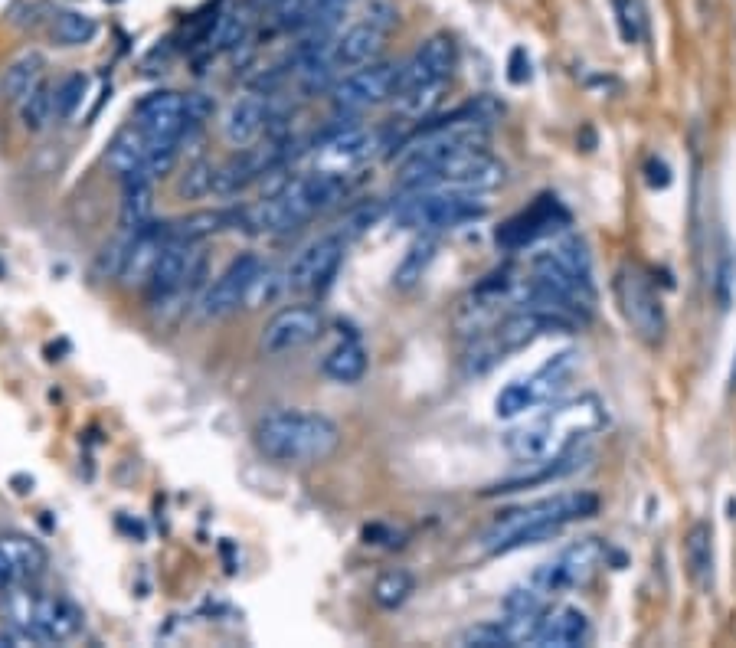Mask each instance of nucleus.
<instances>
[{"mask_svg":"<svg viewBox=\"0 0 736 648\" xmlns=\"http://www.w3.org/2000/svg\"><path fill=\"white\" fill-rule=\"evenodd\" d=\"M589 459V449L579 446V449H570L557 455V459H547V462H524L527 468L524 472H511L508 478H501V482H494L485 488V495H511V491H524V488H534V485H547V482H557V478H566L573 475L576 468H583Z\"/></svg>","mask_w":736,"mask_h":648,"instance_id":"22","label":"nucleus"},{"mask_svg":"<svg viewBox=\"0 0 736 648\" xmlns=\"http://www.w3.org/2000/svg\"><path fill=\"white\" fill-rule=\"evenodd\" d=\"M167 239H171V220L167 223H148L135 230L131 236V246H128V256H125V266H122V285L125 288H144L151 279L154 266H158L161 252L167 246Z\"/></svg>","mask_w":736,"mask_h":648,"instance_id":"21","label":"nucleus"},{"mask_svg":"<svg viewBox=\"0 0 736 648\" xmlns=\"http://www.w3.org/2000/svg\"><path fill=\"white\" fill-rule=\"evenodd\" d=\"M95 36H99V23L82 10H59L53 17V40L59 46H86Z\"/></svg>","mask_w":736,"mask_h":648,"instance_id":"32","label":"nucleus"},{"mask_svg":"<svg viewBox=\"0 0 736 648\" xmlns=\"http://www.w3.org/2000/svg\"><path fill=\"white\" fill-rule=\"evenodd\" d=\"M272 105H269V95L265 92H249V95H239V99L229 102V108L223 112V138L229 148H249V144H256L265 131L272 128Z\"/></svg>","mask_w":736,"mask_h":648,"instance_id":"20","label":"nucleus"},{"mask_svg":"<svg viewBox=\"0 0 736 648\" xmlns=\"http://www.w3.org/2000/svg\"><path fill=\"white\" fill-rule=\"evenodd\" d=\"M252 442L265 462L282 468H308L328 462L341 449V426L315 410H272L252 426Z\"/></svg>","mask_w":736,"mask_h":648,"instance_id":"1","label":"nucleus"},{"mask_svg":"<svg viewBox=\"0 0 736 648\" xmlns=\"http://www.w3.org/2000/svg\"><path fill=\"white\" fill-rule=\"evenodd\" d=\"M262 256L256 252H243V256H236L229 266L216 275L213 285L207 292L200 295L197 302V311L203 321H220L226 315H233V311L246 308V298H249V288L256 282V275L262 272Z\"/></svg>","mask_w":736,"mask_h":648,"instance_id":"14","label":"nucleus"},{"mask_svg":"<svg viewBox=\"0 0 736 648\" xmlns=\"http://www.w3.org/2000/svg\"><path fill=\"white\" fill-rule=\"evenodd\" d=\"M324 328V318L315 305H288L282 311L262 324L259 334V351L265 357H282L308 347L311 341H318V334Z\"/></svg>","mask_w":736,"mask_h":648,"instance_id":"15","label":"nucleus"},{"mask_svg":"<svg viewBox=\"0 0 736 648\" xmlns=\"http://www.w3.org/2000/svg\"><path fill=\"white\" fill-rule=\"evenodd\" d=\"M596 511H599V498L593 491H566V495H557V498H544V501L524 504V508H511V511L498 514V521H494L485 531V537H481V547L498 557L504 540L514 537L517 531H524V527H534V524L566 527L573 521L593 518Z\"/></svg>","mask_w":736,"mask_h":648,"instance_id":"7","label":"nucleus"},{"mask_svg":"<svg viewBox=\"0 0 736 648\" xmlns=\"http://www.w3.org/2000/svg\"><path fill=\"white\" fill-rule=\"evenodd\" d=\"M383 40H386V30L380 23H354L351 30H344L341 36H334L331 40V63L337 72L344 69H360L367 63H377V56L383 53Z\"/></svg>","mask_w":736,"mask_h":648,"instance_id":"23","label":"nucleus"},{"mask_svg":"<svg viewBox=\"0 0 736 648\" xmlns=\"http://www.w3.org/2000/svg\"><path fill=\"white\" fill-rule=\"evenodd\" d=\"M612 292L625 324L632 328V334L645 344H661L668 331V318H665V305H661V295L655 292L651 279L635 266V262H622L612 275Z\"/></svg>","mask_w":736,"mask_h":648,"instance_id":"8","label":"nucleus"},{"mask_svg":"<svg viewBox=\"0 0 736 648\" xmlns=\"http://www.w3.org/2000/svg\"><path fill=\"white\" fill-rule=\"evenodd\" d=\"M494 115H498V105L485 99L472 108L455 112L452 118H442V122L419 128L416 135L406 138L400 144V151H396V161H400V187H406L409 180L419 177L422 171H429V167H436L439 161L452 158V154L488 148Z\"/></svg>","mask_w":736,"mask_h":648,"instance_id":"3","label":"nucleus"},{"mask_svg":"<svg viewBox=\"0 0 736 648\" xmlns=\"http://www.w3.org/2000/svg\"><path fill=\"white\" fill-rule=\"evenodd\" d=\"M50 567V554L30 534H0V599L23 583H33Z\"/></svg>","mask_w":736,"mask_h":648,"instance_id":"19","label":"nucleus"},{"mask_svg":"<svg viewBox=\"0 0 736 648\" xmlns=\"http://www.w3.org/2000/svg\"><path fill=\"white\" fill-rule=\"evenodd\" d=\"M344 252H347V239L341 233H328L315 239V243H308L292 259V266L285 269L288 292H311V295L328 292L337 272H341Z\"/></svg>","mask_w":736,"mask_h":648,"instance_id":"12","label":"nucleus"},{"mask_svg":"<svg viewBox=\"0 0 736 648\" xmlns=\"http://www.w3.org/2000/svg\"><path fill=\"white\" fill-rule=\"evenodd\" d=\"M216 171H220V167L213 161H193L184 171V177H180L177 194L187 200H203V197L216 194Z\"/></svg>","mask_w":736,"mask_h":648,"instance_id":"37","label":"nucleus"},{"mask_svg":"<svg viewBox=\"0 0 736 648\" xmlns=\"http://www.w3.org/2000/svg\"><path fill=\"white\" fill-rule=\"evenodd\" d=\"M154 220V180L135 171L122 177V230H141Z\"/></svg>","mask_w":736,"mask_h":648,"instance_id":"27","label":"nucleus"},{"mask_svg":"<svg viewBox=\"0 0 736 648\" xmlns=\"http://www.w3.org/2000/svg\"><path fill=\"white\" fill-rule=\"evenodd\" d=\"M606 544H602L599 537H583V540H573L570 547H563L557 557L540 563L530 576V586L540 593V596H560V593H570V590H579V586H586L593 576L602 570V563H606Z\"/></svg>","mask_w":736,"mask_h":648,"instance_id":"10","label":"nucleus"},{"mask_svg":"<svg viewBox=\"0 0 736 648\" xmlns=\"http://www.w3.org/2000/svg\"><path fill=\"white\" fill-rule=\"evenodd\" d=\"M485 213L488 203H481L478 194H465V190H406V197L393 210V223L396 230L442 233L481 220Z\"/></svg>","mask_w":736,"mask_h":648,"instance_id":"6","label":"nucleus"},{"mask_svg":"<svg viewBox=\"0 0 736 648\" xmlns=\"http://www.w3.org/2000/svg\"><path fill=\"white\" fill-rule=\"evenodd\" d=\"M383 148V135L367 125H344L331 138L318 144V171L347 174L354 167L367 164Z\"/></svg>","mask_w":736,"mask_h":648,"instance_id":"18","label":"nucleus"},{"mask_svg":"<svg viewBox=\"0 0 736 648\" xmlns=\"http://www.w3.org/2000/svg\"><path fill=\"white\" fill-rule=\"evenodd\" d=\"M530 79V59L524 50L511 53V82H527Z\"/></svg>","mask_w":736,"mask_h":648,"instance_id":"43","label":"nucleus"},{"mask_svg":"<svg viewBox=\"0 0 736 648\" xmlns=\"http://www.w3.org/2000/svg\"><path fill=\"white\" fill-rule=\"evenodd\" d=\"M184 112H187V128L190 131L203 128L213 118V112H216L213 95H207V92H187L184 95Z\"/></svg>","mask_w":736,"mask_h":648,"instance_id":"42","label":"nucleus"},{"mask_svg":"<svg viewBox=\"0 0 736 648\" xmlns=\"http://www.w3.org/2000/svg\"><path fill=\"white\" fill-rule=\"evenodd\" d=\"M508 171L488 148H472L452 158L439 161L436 167L413 177L403 190H465V194H488L501 187Z\"/></svg>","mask_w":736,"mask_h":648,"instance_id":"9","label":"nucleus"},{"mask_svg":"<svg viewBox=\"0 0 736 648\" xmlns=\"http://www.w3.org/2000/svg\"><path fill=\"white\" fill-rule=\"evenodd\" d=\"M416 590V580L406 570H390L373 583V603L380 609H400Z\"/></svg>","mask_w":736,"mask_h":648,"instance_id":"35","label":"nucleus"},{"mask_svg":"<svg viewBox=\"0 0 736 648\" xmlns=\"http://www.w3.org/2000/svg\"><path fill=\"white\" fill-rule=\"evenodd\" d=\"M86 89H89V79L82 76V72H72L63 82H59L56 89V118H72L79 112L82 99H86Z\"/></svg>","mask_w":736,"mask_h":648,"instance_id":"38","label":"nucleus"},{"mask_svg":"<svg viewBox=\"0 0 736 648\" xmlns=\"http://www.w3.org/2000/svg\"><path fill=\"white\" fill-rule=\"evenodd\" d=\"M458 645H475V648H511L508 635H504L501 622H485L458 635Z\"/></svg>","mask_w":736,"mask_h":648,"instance_id":"40","label":"nucleus"},{"mask_svg":"<svg viewBox=\"0 0 736 648\" xmlns=\"http://www.w3.org/2000/svg\"><path fill=\"white\" fill-rule=\"evenodd\" d=\"M367 351L357 338H347L341 344H334L328 354L321 360L324 377H331L334 383H357L360 377L367 374Z\"/></svg>","mask_w":736,"mask_h":648,"instance_id":"31","label":"nucleus"},{"mask_svg":"<svg viewBox=\"0 0 736 648\" xmlns=\"http://www.w3.org/2000/svg\"><path fill=\"white\" fill-rule=\"evenodd\" d=\"M396 89H400V66L367 63L360 69H351L344 79H337L331 95L341 112H367V108L396 99Z\"/></svg>","mask_w":736,"mask_h":648,"instance_id":"13","label":"nucleus"},{"mask_svg":"<svg viewBox=\"0 0 736 648\" xmlns=\"http://www.w3.org/2000/svg\"><path fill=\"white\" fill-rule=\"evenodd\" d=\"M53 115H56V89L43 79L27 99H20V122L27 131H43Z\"/></svg>","mask_w":736,"mask_h":648,"instance_id":"33","label":"nucleus"},{"mask_svg":"<svg viewBox=\"0 0 736 648\" xmlns=\"http://www.w3.org/2000/svg\"><path fill=\"white\" fill-rule=\"evenodd\" d=\"M344 194H347L344 174L315 171V174L288 177L282 180L279 190H272L262 203L246 210V226H252L256 233H272V236L292 233L301 223H308L315 213L334 207Z\"/></svg>","mask_w":736,"mask_h":648,"instance_id":"4","label":"nucleus"},{"mask_svg":"<svg viewBox=\"0 0 736 648\" xmlns=\"http://www.w3.org/2000/svg\"><path fill=\"white\" fill-rule=\"evenodd\" d=\"M383 210H386V207H383L380 200H370V203H364V207H357V210L344 220L341 236H344V239H354V236H360V233H367L370 226L383 216Z\"/></svg>","mask_w":736,"mask_h":648,"instance_id":"41","label":"nucleus"},{"mask_svg":"<svg viewBox=\"0 0 736 648\" xmlns=\"http://www.w3.org/2000/svg\"><path fill=\"white\" fill-rule=\"evenodd\" d=\"M606 426V410L596 396H576V400L553 403L550 410L534 416L524 426H514L504 436L508 449L517 462H547L557 455L586 446L589 436Z\"/></svg>","mask_w":736,"mask_h":648,"instance_id":"2","label":"nucleus"},{"mask_svg":"<svg viewBox=\"0 0 736 648\" xmlns=\"http://www.w3.org/2000/svg\"><path fill=\"white\" fill-rule=\"evenodd\" d=\"M249 30H252V17L249 10L236 7V10H226L216 20V27L210 33V46L213 50H236L239 43L249 40Z\"/></svg>","mask_w":736,"mask_h":648,"instance_id":"34","label":"nucleus"},{"mask_svg":"<svg viewBox=\"0 0 736 648\" xmlns=\"http://www.w3.org/2000/svg\"><path fill=\"white\" fill-rule=\"evenodd\" d=\"M589 642V619L583 609L576 606H560L544 616V626L537 632L540 648H576Z\"/></svg>","mask_w":736,"mask_h":648,"instance_id":"25","label":"nucleus"},{"mask_svg":"<svg viewBox=\"0 0 736 648\" xmlns=\"http://www.w3.org/2000/svg\"><path fill=\"white\" fill-rule=\"evenodd\" d=\"M43 72H46V56L40 50L20 53L14 63L4 69V76H0V95H4L7 102L27 99V95L43 82Z\"/></svg>","mask_w":736,"mask_h":648,"instance_id":"29","label":"nucleus"},{"mask_svg":"<svg viewBox=\"0 0 736 648\" xmlns=\"http://www.w3.org/2000/svg\"><path fill=\"white\" fill-rule=\"evenodd\" d=\"M612 10L622 40L629 46L642 40V7H638V0H612Z\"/></svg>","mask_w":736,"mask_h":648,"instance_id":"39","label":"nucleus"},{"mask_svg":"<svg viewBox=\"0 0 736 648\" xmlns=\"http://www.w3.org/2000/svg\"><path fill=\"white\" fill-rule=\"evenodd\" d=\"M135 125L141 128V135L148 138L151 148L154 144H167V141H184L190 135L184 95L171 92V89L148 92L135 105Z\"/></svg>","mask_w":736,"mask_h":648,"instance_id":"17","label":"nucleus"},{"mask_svg":"<svg viewBox=\"0 0 736 648\" xmlns=\"http://www.w3.org/2000/svg\"><path fill=\"white\" fill-rule=\"evenodd\" d=\"M455 69V43L452 36H429L419 50L400 66V92H422V89H442L445 79Z\"/></svg>","mask_w":736,"mask_h":648,"instance_id":"16","label":"nucleus"},{"mask_svg":"<svg viewBox=\"0 0 736 648\" xmlns=\"http://www.w3.org/2000/svg\"><path fill=\"white\" fill-rule=\"evenodd\" d=\"M105 4H122V0H105Z\"/></svg>","mask_w":736,"mask_h":648,"instance_id":"44","label":"nucleus"},{"mask_svg":"<svg viewBox=\"0 0 736 648\" xmlns=\"http://www.w3.org/2000/svg\"><path fill=\"white\" fill-rule=\"evenodd\" d=\"M148 151H151V144H148V138L141 135V128L138 125H128V128L118 131L112 141H108L105 161H108V167H112L118 177H128V174L141 171L144 158H148Z\"/></svg>","mask_w":736,"mask_h":648,"instance_id":"30","label":"nucleus"},{"mask_svg":"<svg viewBox=\"0 0 736 648\" xmlns=\"http://www.w3.org/2000/svg\"><path fill=\"white\" fill-rule=\"evenodd\" d=\"M436 252H439V233H416V239L406 246L403 259L393 269V288H400V292L416 288L422 282V275L429 272Z\"/></svg>","mask_w":736,"mask_h":648,"instance_id":"28","label":"nucleus"},{"mask_svg":"<svg viewBox=\"0 0 736 648\" xmlns=\"http://www.w3.org/2000/svg\"><path fill=\"white\" fill-rule=\"evenodd\" d=\"M537 403H544V400H540L534 380H517V383H511V387H504L498 393V400H494V413H498L501 419H514V416L527 413L530 406H537Z\"/></svg>","mask_w":736,"mask_h":648,"instance_id":"36","label":"nucleus"},{"mask_svg":"<svg viewBox=\"0 0 736 648\" xmlns=\"http://www.w3.org/2000/svg\"><path fill=\"white\" fill-rule=\"evenodd\" d=\"M7 616L10 629L20 632L23 642L36 645H59L76 639L86 626V612L63 593H40L27 583L7 593Z\"/></svg>","mask_w":736,"mask_h":648,"instance_id":"5","label":"nucleus"},{"mask_svg":"<svg viewBox=\"0 0 736 648\" xmlns=\"http://www.w3.org/2000/svg\"><path fill=\"white\" fill-rule=\"evenodd\" d=\"M733 383H736V364H733Z\"/></svg>","mask_w":736,"mask_h":648,"instance_id":"45","label":"nucleus"},{"mask_svg":"<svg viewBox=\"0 0 736 648\" xmlns=\"http://www.w3.org/2000/svg\"><path fill=\"white\" fill-rule=\"evenodd\" d=\"M684 563L697 590H714V527L710 521H697L684 534Z\"/></svg>","mask_w":736,"mask_h":648,"instance_id":"26","label":"nucleus"},{"mask_svg":"<svg viewBox=\"0 0 736 648\" xmlns=\"http://www.w3.org/2000/svg\"><path fill=\"white\" fill-rule=\"evenodd\" d=\"M193 259H197V252H193V243H184V239H167V246L161 252L158 266H154L148 285H144V288H148L151 302H158V298H167V295L177 292V288L187 282Z\"/></svg>","mask_w":736,"mask_h":648,"instance_id":"24","label":"nucleus"},{"mask_svg":"<svg viewBox=\"0 0 736 648\" xmlns=\"http://www.w3.org/2000/svg\"><path fill=\"white\" fill-rule=\"evenodd\" d=\"M566 226H570V210H566L553 194H544L530 203L527 210L514 213L511 220H504L498 226V233H494V243L504 252H521V249L544 243V239H553L557 233H563Z\"/></svg>","mask_w":736,"mask_h":648,"instance_id":"11","label":"nucleus"}]
</instances>
